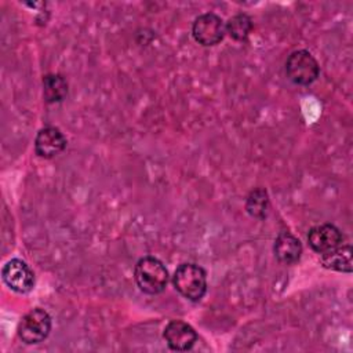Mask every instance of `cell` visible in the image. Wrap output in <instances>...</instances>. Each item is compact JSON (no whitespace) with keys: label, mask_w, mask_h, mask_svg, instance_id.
<instances>
[{"label":"cell","mask_w":353,"mask_h":353,"mask_svg":"<svg viewBox=\"0 0 353 353\" xmlns=\"http://www.w3.org/2000/svg\"><path fill=\"white\" fill-rule=\"evenodd\" d=\"M252 26V19L243 12L233 15L225 25L226 33L236 41H244L250 36Z\"/></svg>","instance_id":"cell-14"},{"label":"cell","mask_w":353,"mask_h":353,"mask_svg":"<svg viewBox=\"0 0 353 353\" xmlns=\"http://www.w3.org/2000/svg\"><path fill=\"white\" fill-rule=\"evenodd\" d=\"M321 263L327 269L338 270V272H345L350 273L353 269V261H352V248L349 244L346 245H339L335 250L323 254L321 255Z\"/></svg>","instance_id":"cell-11"},{"label":"cell","mask_w":353,"mask_h":353,"mask_svg":"<svg viewBox=\"0 0 353 353\" xmlns=\"http://www.w3.org/2000/svg\"><path fill=\"white\" fill-rule=\"evenodd\" d=\"M175 290L189 301H200L207 291V276L201 266L181 263L172 276Z\"/></svg>","instance_id":"cell-2"},{"label":"cell","mask_w":353,"mask_h":353,"mask_svg":"<svg viewBox=\"0 0 353 353\" xmlns=\"http://www.w3.org/2000/svg\"><path fill=\"white\" fill-rule=\"evenodd\" d=\"M274 255L280 263L292 265L299 261L302 254L301 241L290 232H281L274 240Z\"/></svg>","instance_id":"cell-10"},{"label":"cell","mask_w":353,"mask_h":353,"mask_svg":"<svg viewBox=\"0 0 353 353\" xmlns=\"http://www.w3.org/2000/svg\"><path fill=\"white\" fill-rule=\"evenodd\" d=\"M66 148V138L57 127L41 128L34 139V152L43 159H51Z\"/></svg>","instance_id":"cell-9"},{"label":"cell","mask_w":353,"mask_h":353,"mask_svg":"<svg viewBox=\"0 0 353 353\" xmlns=\"http://www.w3.org/2000/svg\"><path fill=\"white\" fill-rule=\"evenodd\" d=\"M134 279L142 292L157 295L167 287L168 270L160 259L154 256H143L135 265Z\"/></svg>","instance_id":"cell-1"},{"label":"cell","mask_w":353,"mask_h":353,"mask_svg":"<svg viewBox=\"0 0 353 353\" xmlns=\"http://www.w3.org/2000/svg\"><path fill=\"white\" fill-rule=\"evenodd\" d=\"M163 336L168 347L176 352L192 349L197 341V334L193 327L182 320H171L165 325Z\"/></svg>","instance_id":"cell-8"},{"label":"cell","mask_w":353,"mask_h":353,"mask_svg":"<svg viewBox=\"0 0 353 353\" xmlns=\"http://www.w3.org/2000/svg\"><path fill=\"white\" fill-rule=\"evenodd\" d=\"M342 239L343 237L341 230L331 223H321L313 226L307 234V243L310 248L320 255L339 247L342 244Z\"/></svg>","instance_id":"cell-7"},{"label":"cell","mask_w":353,"mask_h":353,"mask_svg":"<svg viewBox=\"0 0 353 353\" xmlns=\"http://www.w3.org/2000/svg\"><path fill=\"white\" fill-rule=\"evenodd\" d=\"M3 281L15 292L26 294L34 287V273L30 266L21 259H10L1 270Z\"/></svg>","instance_id":"cell-6"},{"label":"cell","mask_w":353,"mask_h":353,"mask_svg":"<svg viewBox=\"0 0 353 353\" xmlns=\"http://www.w3.org/2000/svg\"><path fill=\"white\" fill-rule=\"evenodd\" d=\"M226 28L221 17L214 12L199 15L192 25V34L194 40L205 47L221 43L225 37Z\"/></svg>","instance_id":"cell-5"},{"label":"cell","mask_w":353,"mask_h":353,"mask_svg":"<svg viewBox=\"0 0 353 353\" xmlns=\"http://www.w3.org/2000/svg\"><path fill=\"white\" fill-rule=\"evenodd\" d=\"M51 331V317L41 309L34 307L29 310L18 323V336L22 342L28 345H34L43 342Z\"/></svg>","instance_id":"cell-3"},{"label":"cell","mask_w":353,"mask_h":353,"mask_svg":"<svg viewBox=\"0 0 353 353\" xmlns=\"http://www.w3.org/2000/svg\"><path fill=\"white\" fill-rule=\"evenodd\" d=\"M269 196L268 192L262 188H256L250 192L245 200L247 212L256 219H263L269 211Z\"/></svg>","instance_id":"cell-13"},{"label":"cell","mask_w":353,"mask_h":353,"mask_svg":"<svg viewBox=\"0 0 353 353\" xmlns=\"http://www.w3.org/2000/svg\"><path fill=\"white\" fill-rule=\"evenodd\" d=\"M287 77L299 85L312 84L320 73L316 58L306 50L294 51L285 61Z\"/></svg>","instance_id":"cell-4"},{"label":"cell","mask_w":353,"mask_h":353,"mask_svg":"<svg viewBox=\"0 0 353 353\" xmlns=\"http://www.w3.org/2000/svg\"><path fill=\"white\" fill-rule=\"evenodd\" d=\"M43 95L46 102L55 103L68 95V83L61 74H46L43 77Z\"/></svg>","instance_id":"cell-12"}]
</instances>
